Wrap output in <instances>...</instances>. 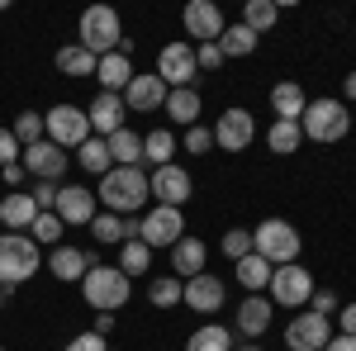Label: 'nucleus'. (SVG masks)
<instances>
[{"instance_id": "4d7b16f0", "label": "nucleus", "mask_w": 356, "mask_h": 351, "mask_svg": "<svg viewBox=\"0 0 356 351\" xmlns=\"http://www.w3.org/2000/svg\"><path fill=\"white\" fill-rule=\"evenodd\" d=\"M0 351H5V347H0Z\"/></svg>"}, {"instance_id": "9d476101", "label": "nucleus", "mask_w": 356, "mask_h": 351, "mask_svg": "<svg viewBox=\"0 0 356 351\" xmlns=\"http://www.w3.org/2000/svg\"><path fill=\"white\" fill-rule=\"evenodd\" d=\"M157 76H162L171 90L195 85V76H200V67H195V43H166L162 53H157Z\"/></svg>"}, {"instance_id": "a19ab883", "label": "nucleus", "mask_w": 356, "mask_h": 351, "mask_svg": "<svg viewBox=\"0 0 356 351\" xmlns=\"http://www.w3.org/2000/svg\"><path fill=\"white\" fill-rule=\"evenodd\" d=\"M223 256H233V261L252 256V233H247V228H228V233H223Z\"/></svg>"}, {"instance_id": "0eeeda50", "label": "nucleus", "mask_w": 356, "mask_h": 351, "mask_svg": "<svg viewBox=\"0 0 356 351\" xmlns=\"http://www.w3.org/2000/svg\"><path fill=\"white\" fill-rule=\"evenodd\" d=\"M43 138H48V142H57V147L67 152V147H81L86 138H95V133H90L86 109H76V105H53L48 114H43Z\"/></svg>"}, {"instance_id": "f8f14e48", "label": "nucleus", "mask_w": 356, "mask_h": 351, "mask_svg": "<svg viewBox=\"0 0 356 351\" xmlns=\"http://www.w3.org/2000/svg\"><path fill=\"white\" fill-rule=\"evenodd\" d=\"M328 337H332V323L318 318L314 309H300V313L290 318V327H285V347L290 351H323Z\"/></svg>"}, {"instance_id": "e433bc0d", "label": "nucleus", "mask_w": 356, "mask_h": 351, "mask_svg": "<svg viewBox=\"0 0 356 351\" xmlns=\"http://www.w3.org/2000/svg\"><path fill=\"white\" fill-rule=\"evenodd\" d=\"M181 290H186V280L157 275V280L147 285V304H152V309H176V304H181Z\"/></svg>"}, {"instance_id": "f03ea898", "label": "nucleus", "mask_w": 356, "mask_h": 351, "mask_svg": "<svg viewBox=\"0 0 356 351\" xmlns=\"http://www.w3.org/2000/svg\"><path fill=\"white\" fill-rule=\"evenodd\" d=\"M252 252L261 261H271V266H290V261H300V252H304L300 228L290 218H266V223L252 228Z\"/></svg>"}, {"instance_id": "5701e85b", "label": "nucleus", "mask_w": 356, "mask_h": 351, "mask_svg": "<svg viewBox=\"0 0 356 351\" xmlns=\"http://www.w3.org/2000/svg\"><path fill=\"white\" fill-rule=\"evenodd\" d=\"M271 313H275V304H266L261 295H247L243 304H238V332H243V337H266Z\"/></svg>"}, {"instance_id": "1a4fd4ad", "label": "nucleus", "mask_w": 356, "mask_h": 351, "mask_svg": "<svg viewBox=\"0 0 356 351\" xmlns=\"http://www.w3.org/2000/svg\"><path fill=\"white\" fill-rule=\"evenodd\" d=\"M181 238H186V218H181V209L152 204V214L138 218V243H147V247H176Z\"/></svg>"}, {"instance_id": "de8ad7c7", "label": "nucleus", "mask_w": 356, "mask_h": 351, "mask_svg": "<svg viewBox=\"0 0 356 351\" xmlns=\"http://www.w3.org/2000/svg\"><path fill=\"white\" fill-rule=\"evenodd\" d=\"M309 309H314L318 318H332V313H337L342 304H337V295H332V290H314V299H309Z\"/></svg>"}, {"instance_id": "dca6fc26", "label": "nucleus", "mask_w": 356, "mask_h": 351, "mask_svg": "<svg viewBox=\"0 0 356 351\" xmlns=\"http://www.w3.org/2000/svg\"><path fill=\"white\" fill-rule=\"evenodd\" d=\"M95 204H100V199H95V190H86V186H57L53 214L62 218L67 228H72V223H76V228H90V218L100 214Z\"/></svg>"}, {"instance_id": "a878e982", "label": "nucleus", "mask_w": 356, "mask_h": 351, "mask_svg": "<svg viewBox=\"0 0 356 351\" xmlns=\"http://www.w3.org/2000/svg\"><path fill=\"white\" fill-rule=\"evenodd\" d=\"M105 147H110V162L114 166H143V138L124 124L114 138H105Z\"/></svg>"}, {"instance_id": "cd10ccee", "label": "nucleus", "mask_w": 356, "mask_h": 351, "mask_svg": "<svg viewBox=\"0 0 356 351\" xmlns=\"http://www.w3.org/2000/svg\"><path fill=\"white\" fill-rule=\"evenodd\" d=\"M304 90L295 81H280V85H271V109L280 114V119H290V124H300V114H304Z\"/></svg>"}, {"instance_id": "39448f33", "label": "nucleus", "mask_w": 356, "mask_h": 351, "mask_svg": "<svg viewBox=\"0 0 356 351\" xmlns=\"http://www.w3.org/2000/svg\"><path fill=\"white\" fill-rule=\"evenodd\" d=\"M43 266V256H38V243L29 238V233H0V285H24L33 280Z\"/></svg>"}, {"instance_id": "79ce46f5", "label": "nucleus", "mask_w": 356, "mask_h": 351, "mask_svg": "<svg viewBox=\"0 0 356 351\" xmlns=\"http://www.w3.org/2000/svg\"><path fill=\"white\" fill-rule=\"evenodd\" d=\"M214 147V129H204V124H195V129H186V152L191 157H200V152H209Z\"/></svg>"}, {"instance_id": "4468645a", "label": "nucleus", "mask_w": 356, "mask_h": 351, "mask_svg": "<svg viewBox=\"0 0 356 351\" xmlns=\"http://www.w3.org/2000/svg\"><path fill=\"white\" fill-rule=\"evenodd\" d=\"M181 24L191 33V43H219V33L228 28V19H223V10L214 0H191L186 15H181Z\"/></svg>"}, {"instance_id": "393cba45", "label": "nucleus", "mask_w": 356, "mask_h": 351, "mask_svg": "<svg viewBox=\"0 0 356 351\" xmlns=\"http://www.w3.org/2000/svg\"><path fill=\"white\" fill-rule=\"evenodd\" d=\"M95 81H100V90L124 95V85L134 81V62H129L124 53H105L100 62H95Z\"/></svg>"}, {"instance_id": "bb28decb", "label": "nucleus", "mask_w": 356, "mask_h": 351, "mask_svg": "<svg viewBox=\"0 0 356 351\" xmlns=\"http://www.w3.org/2000/svg\"><path fill=\"white\" fill-rule=\"evenodd\" d=\"M166 114H171V119H176V124H186V129H195V124H200V90H195V85H186V90H171V95H166Z\"/></svg>"}, {"instance_id": "412c9836", "label": "nucleus", "mask_w": 356, "mask_h": 351, "mask_svg": "<svg viewBox=\"0 0 356 351\" xmlns=\"http://www.w3.org/2000/svg\"><path fill=\"white\" fill-rule=\"evenodd\" d=\"M90 266H100L95 252H76V247H53V256H48V270L57 280H86Z\"/></svg>"}, {"instance_id": "09e8293b", "label": "nucleus", "mask_w": 356, "mask_h": 351, "mask_svg": "<svg viewBox=\"0 0 356 351\" xmlns=\"http://www.w3.org/2000/svg\"><path fill=\"white\" fill-rule=\"evenodd\" d=\"M323 351H356V337H347V332H332Z\"/></svg>"}, {"instance_id": "49530a36", "label": "nucleus", "mask_w": 356, "mask_h": 351, "mask_svg": "<svg viewBox=\"0 0 356 351\" xmlns=\"http://www.w3.org/2000/svg\"><path fill=\"white\" fill-rule=\"evenodd\" d=\"M29 195H33L38 214H48V209L57 204V186H53V181H33V190H29Z\"/></svg>"}, {"instance_id": "f257e3e1", "label": "nucleus", "mask_w": 356, "mask_h": 351, "mask_svg": "<svg viewBox=\"0 0 356 351\" xmlns=\"http://www.w3.org/2000/svg\"><path fill=\"white\" fill-rule=\"evenodd\" d=\"M95 199L110 209V214H138L147 199H152V186H147V171L143 166H110L95 186Z\"/></svg>"}, {"instance_id": "9b49d317", "label": "nucleus", "mask_w": 356, "mask_h": 351, "mask_svg": "<svg viewBox=\"0 0 356 351\" xmlns=\"http://www.w3.org/2000/svg\"><path fill=\"white\" fill-rule=\"evenodd\" d=\"M147 186H152V199L157 204H166V209H181V204H191V195H195V186H191V171L186 166H157L152 176H147Z\"/></svg>"}, {"instance_id": "f704fd0d", "label": "nucleus", "mask_w": 356, "mask_h": 351, "mask_svg": "<svg viewBox=\"0 0 356 351\" xmlns=\"http://www.w3.org/2000/svg\"><path fill=\"white\" fill-rule=\"evenodd\" d=\"M300 142H304V133H300V124H290V119H275L271 129H266V147L280 152V157L300 152Z\"/></svg>"}, {"instance_id": "4c0bfd02", "label": "nucleus", "mask_w": 356, "mask_h": 351, "mask_svg": "<svg viewBox=\"0 0 356 351\" xmlns=\"http://www.w3.org/2000/svg\"><path fill=\"white\" fill-rule=\"evenodd\" d=\"M76 162L86 166V171H95V176H105L110 171V147H105V138H86L81 147H76Z\"/></svg>"}, {"instance_id": "2f4dec72", "label": "nucleus", "mask_w": 356, "mask_h": 351, "mask_svg": "<svg viewBox=\"0 0 356 351\" xmlns=\"http://www.w3.org/2000/svg\"><path fill=\"white\" fill-rule=\"evenodd\" d=\"M275 19H280V5L275 0H247L243 5V24L261 38V33H271L275 28Z\"/></svg>"}, {"instance_id": "c9c22d12", "label": "nucleus", "mask_w": 356, "mask_h": 351, "mask_svg": "<svg viewBox=\"0 0 356 351\" xmlns=\"http://www.w3.org/2000/svg\"><path fill=\"white\" fill-rule=\"evenodd\" d=\"M119 270H124V275H129V280H134V275H147V270H152V247L147 243H124L119 247Z\"/></svg>"}, {"instance_id": "c85d7f7f", "label": "nucleus", "mask_w": 356, "mask_h": 351, "mask_svg": "<svg viewBox=\"0 0 356 351\" xmlns=\"http://www.w3.org/2000/svg\"><path fill=\"white\" fill-rule=\"evenodd\" d=\"M171 157H176V133L171 129H152V133L143 138V162H152V171L171 166Z\"/></svg>"}, {"instance_id": "7ed1b4c3", "label": "nucleus", "mask_w": 356, "mask_h": 351, "mask_svg": "<svg viewBox=\"0 0 356 351\" xmlns=\"http://www.w3.org/2000/svg\"><path fill=\"white\" fill-rule=\"evenodd\" d=\"M81 295L95 313H119L129 304V295H134V280L119 266H90L86 280H81Z\"/></svg>"}, {"instance_id": "473e14b6", "label": "nucleus", "mask_w": 356, "mask_h": 351, "mask_svg": "<svg viewBox=\"0 0 356 351\" xmlns=\"http://www.w3.org/2000/svg\"><path fill=\"white\" fill-rule=\"evenodd\" d=\"M186 351H233V332H228L223 323H204V327L191 332Z\"/></svg>"}, {"instance_id": "5fc2aeb1", "label": "nucleus", "mask_w": 356, "mask_h": 351, "mask_svg": "<svg viewBox=\"0 0 356 351\" xmlns=\"http://www.w3.org/2000/svg\"><path fill=\"white\" fill-rule=\"evenodd\" d=\"M10 295H15V290H10V285H0V309L10 304Z\"/></svg>"}, {"instance_id": "423d86ee", "label": "nucleus", "mask_w": 356, "mask_h": 351, "mask_svg": "<svg viewBox=\"0 0 356 351\" xmlns=\"http://www.w3.org/2000/svg\"><path fill=\"white\" fill-rule=\"evenodd\" d=\"M124 43V24H119V10L114 5H90L81 15V48L95 57L114 53Z\"/></svg>"}, {"instance_id": "20e7f679", "label": "nucleus", "mask_w": 356, "mask_h": 351, "mask_svg": "<svg viewBox=\"0 0 356 351\" xmlns=\"http://www.w3.org/2000/svg\"><path fill=\"white\" fill-rule=\"evenodd\" d=\"M300 133L309 142H342V138L352 133V114L342 109V100H309L300 114Z\"/></svg>"}, {"instance_id": "a18cd8bd", "label": "nucleus", "mask_w": 356, "mask_h": 351, "mask_svg": "<svg viewBox=\"0 0 356 351\" xmlns=\"http://www.w3.org/2000/svg\"><path fill=\"white\" fill-rule=\"evenodd\" d=\"M62 351H110V342H105L100 332H76V337H72Z\"/></svg>"}, {"instance_id": "a211bd4d", "label": "nucleus", "mask_w": 356, "mask_h": 351, "mask_svg": "<svg viewBox=\"0 0 356 351\" xmlns=\"http://www.w3.org/2000/svg\"><path fill=\"white\" fill-rule=\"evenodd\" d=\"M86 119H90V133L95 138H114L124 129V119H129V105H124V95H114V90H100L90 109H86Z\"/></svg>"}, {"instance_id": "2eb2a0df", "label": "nucleus", "mask_w": 356, "mask_h": 351, "mask_svg": "<svg viewBox=\"0 0 356 351\" xmlns=\"http://www.w3.org/2000/svg\"><path fill=\"white\" fill-rule=\"evenodd\" d=\"M252 138H257V119H252L247 109H223L219 114V124H214V147H223V152H247Z\"/></svg>"}, {"instance_id": "37998d69", "label": "nucleus", "mask_w": 356, "mask_h": 351, "mask_svg": "<svg viewBox=\"0 0 356 351\" xmlns=\"http://www.w3.org/2000/svg\"><path fill=\"white\" fill-rule=\"evenodd\" d=\"M195 67H200V72H219L223 67L219 43H195Z\"/></svg>"}, {"instance_id": "7c9ffc66", "label": "nucleus", "mask_w": 356, "mask_h": 351, "mask_svg": "<svg viewBox=\"0 0 356 351\" xmlns=\"http://www.w3.org/2000/svg\"><path fill=\"white\" fill-rule=\"evenodd\" d=\"M271 261H261V256H257V252H252V256H243V261H238V285H243V290H252V295H261V290H266V285H271Z\"/></svg>"}, {"instance_id": "8fccbe9b", "label": "nucleus", "mask_w": 356, "mask_h": 351, "mask_svg": "<svg viewBox=\"0 0 356 351\" xmlns=\"http://www.w3.org/2000/svg\"><path fill=\"white\" fill-rule=\"evenodd\" d=\"M24 176H29V171H24L19 162H15V166H0V181H5V186H19Z\"/></svg>"}, {"instance_id": "ea45409f", "label": "nucleus", "mask_w": 356, "mask_h": 351, "mask_svg": "<svg viewBox=\"0 0 356 351\" xmlns=\"http://www.w3.org/2000/svg\"><path fill=\"white\" fill-rule=\"evenodd\" d=\"M10 133L19 138V147H33V142H43V114L38 109H24L19 119H15V129Z\"/></svg>"}, {"instance_id": "aec40b11", "label": "nucleus", "mask_w": 356, "mask_h": 351, "mask_svg": "<svg viewBox=\"0 0 356 351\" xmlns=\"http://www.w3.org/2000/svg\"><path fill=\"white\" fill-rule=\"evenodd\" d=\"M90 233H95V243H105V247H124V243H134L138 238V218H124V214H110V209H100V214L90 218Z\"/></svg>"}, {"instance_id": "72a5a7b5", "label": "nucleus", "mask_w": 356, "mask_h": 351, "mask_svg": "<svg viewBox=\"0 0 356 351\" xmlns=\"http://www.w3.org/2000/svg\"><path fill=\"white\" fill-rule=\"evenodd\" d=\"M95 62H100L95 53H86L81 43H72V48L57 53V72L62 76H95Z\"/></svg>"}, {"instance_id": "f3484780", "label": "nucleus", "mask_w": 356, "mask_h": 351, "mask_svg": "<svg viewBox=\"0 0 356 351\" xmlns=\"http://www.w3.org/2000/svg\"><path fill=\"white\" fill-rule=\"evenodd\" d=\"M166 95H171V85L157 76V72H147V76H138L124 85V105H129V114H152V109L166 105Z\"/></svg>"}, {"instance_id": "c756f323", "label": "nucleus", "mask_w": 356, "mask_h": 351, "mask_svg": "<svg viewBox=\"0 0 356 351\" xmlns=\"http://www.w3.org/2000/svg\"><path fill=\"white\" fill-rule=\"evenodd\" d=\"M219 53H223V62H228V57H252L257 53V33L247 24H228L219 33Z\"/></svg>"}, {"instance_id": "6e6d98bb", "label": "nucleus", "mask_w": 356, "mask_h": 351, "mask_svg": "<svg viewBox=\"0 0 356 351\" xmlns=\"http://www.w3.org/2000/svg\"><path fill=\"white\" fill-rule=\"evenodd\" d=\"M233 351H261V347H233Z\"/></svg>"}, {"instance_id": "6ab92c4d", "label": "nucleus", "mask_w": 356, "mask_h": 351, "mask_svg": "<svg viewBox=\"0 0 356 351\" xmlns=\"http://www.w3.org/2000/svg\"><path fill=\"white\" fill-rule=\"evenodd\" d=\"M223 299H228V295H223V280H219V275H209V270L191 275L186 290H181V304H191L195 313H219Z\"/></svg>"}, {"instance_id": "864d4df0", "label": "nucleus", "mask_w": 356, "mask_h": 351, "mask_svg": "<svg viewBox=\"0 0 356 351\" xmlns=\"http://www.w3.org/2000/svg\"><path fill=\"white\" fill-rule=\"evenodd\" d=\"M342 90H347V100H356V72L347 76V81H342Z\"/></svg>"}, {"instance_id": "ddd939ff", "label": "nucleus", "mask_w": 356, "mask_h": 351, "mask_svg": "<svg viewBox=\"0 0 356 351\" xmlns=\"http://www.w3.org/2000/svg\"><path fill=\"white\" fill-rule=\"evenodd\" d=\"M19 166H24L29 176H33V181H62V176H67V166H72V157H67V152H62V147H57V142H48V138H43V142H33V147H24V157H19Z\"/></svg>"}, {"instance_id": "b1692460", "label": "nucleus", "mask_w": 356, "mask_h": 351, "mask_svg": "<svg viewBox=\"0 0 356 351\" xmlns=\"http://www.w3.org/2000/svg\"><path fill=\"white\" fill-rule=\"evenodd\" d=\"M204 256H209V247L200 243V238H181V243L171 247V275L176 280H191L204 270Z\"/></svg>"}, {"instance_id": "3c124183", "label": "nucleus", "mask_w": 356, "mask_h": 351, "mask_svg": "<svg viewBox=\"0 0 356 351\" xmlns=\"http://www.w3.org/2000/svg\"><path fill=\"white\" fill-rule=\"evenodd\" d=\"M342 332L356 337V299H352V304H342Z\"/></svg>"}, {"instance_id": "603ef678", "label": "nucleus", "mask_w": 356, "mask_h": 351, "mask_svg": "<svg viewBox=\"0 0 356 351\" xmlns=\"http://www.w3.org/2000/svg\"><path fill=\"white\" fill-rule=\"evenodd\" d=\"M90 332H100V337H110L114 332V313H95V327Z\"/></svg>"}, {"instance_id": "58836bf2", "label": "nucleus", "mask_w": 356, "mask_h": 351, "mask_svg": "<svg viewBox=\"0 0 356 351\" xmlns=\"http://www.w3.org/2000/svg\"><path fill=\"white\" fill-rule=\"evenodd\" d=\"M62 228H67V223H62V218H57L53 209H48V214H38V218H33L29 238H33L38 247H62Z\"/></svg>"}, {"instance_id": "4be33fe9", "label": "nucleus", "mask_w": 356, "mask_h": 351, "mask_svg": "<svg viewBox=\"0 0 356 351\" xmlns=\"http://www.w3.org/2000/svg\"><path fill=\"white\" fill-rule=\"evenodd\" d=\"M33 218H38V204H33V195H29V190H15V195H5V199H0V223H5V228L29 233V228H33Z\"/></svg>"}, {"instance_id": "c03bdc74", "label": "nucleus", "mask_w": 356, "mask_h": 351, "mask_svg": "<svg viewBox=\"0 0 356 351\" xmlns=\"http://www.w3.org/2000/svg\"><path fill=\"white\" fill-rule=\"evenodd\" d=\"M24 157V147H19V138L10 133V129H0V166H15Z\"/></svg>"}, {"instance_id": "6e6552de", "label": "nucleus", "mask_w": 356, "mask_h": 351, "mask_svg": "<svg viewBox=\"0 0 356 351\" xmlns=\"http://www.w3.org/2000/svg\"><path fill=\"white\" fill-rule=\"evenodd\" d=\"M266 290H271V304H285V309H295V313H300L304 304L314 299V290H318V285H314L309 266L290 261V266H275L271 270V285H266Z\"/></svg>"}]
</instances>
